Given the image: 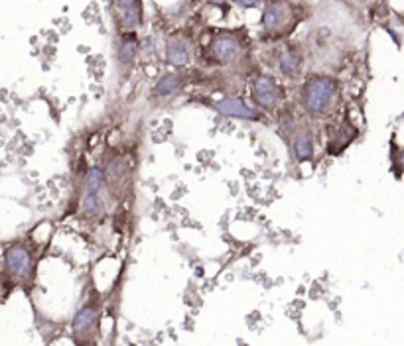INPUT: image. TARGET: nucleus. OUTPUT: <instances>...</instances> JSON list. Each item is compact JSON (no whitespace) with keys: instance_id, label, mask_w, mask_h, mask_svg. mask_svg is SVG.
<instances>
[{"instance_id":"nucleus-1","label":"nucleus","mask_w":404,"mask_h":346,"mask_svg":"<svg viewBox=\"0 0 404 346\" xmlns=\"http://www.w3.org/2000/svg\"><path fill=\"white\" fill-rule=\"evenodd\" d=\"M302 10L296 0H264L261 12V30L263 40L284 41L288 40L302 22Z\"/></svg>"},{"instance_id":"nucleus-2","label":"nucleus","mask_w":404,"mask_h":346,"mask_svg":"<svg viewBox=\"0 0 404 346\" xmlns=\"http://www.w3.org/2000/svg\"><path fill=\"white\" fill-rule=\"evenodd\" d=\"M302 107L313 118L331 115L339 103V81L331 75H310L302 85Z\"/></svg>"},{"instance_id":"nucleus-3","label":"nucleus","mask_w":404,"mask_h":346,"mask_svg":"<svg viewBox=\"0 0 404 346\" xmlns=\"http://www.w3.org/2000/svg\"><path fill=\"white\" fill-rule=\"evenodd\" d=\"M245 30H215L207 41V59L213 65H235L245 58L247 46Z\"/></svg>"},{"instance_id":"nucleus-4","label":"nucleus","mask_w":404,"mask_h":346,"mask_svg":"<svg viewBox=\"0 0 404 346\" xmlns=\"http://www.w3.org/2000/svg\"><path fill=\"white\" fill-rule=\"evenodd\" d=\"M107 175L101 165H93L89 172L85 173L81 189V201H79V211L87 219H97L105 213V191H107Z\"/></svg>"},{"instance_id":"nucleus-5","label":"nucleus","mask_w":404,"mask_h":346,"mask_svg":"<svg viewBox=\"0 0 404 346\" xmlns=\"http://www.w3.org/2000/svg\"><path fill=\"white\" fill-rule=\"evenodd\" d=\"M99 325H101V309L99 303L95 299L85 301L74 315V321H71V332L77 342H95L97 335H99Z\"/></svg>"},{"instance_id":"nucleus-6","label":"nucleus","mask_w":404,"mask_h":346,"mask_svg":"<svg viewBox=\"0 0 404 346\" xmlns=\"http://www.w3.org/2000/svg\"><path fill=\"white\" fill-rule=\"evenodd\" d=\"M251 99L258 110H274L284 99V87L274 75H256L251 83Z\"/></svg>"},{"instance_id":"nucleus-7","label":"nucleus","mask_w":404,"mask_h":346,"mask_svg":"<svg viewBox=\"0 0 404 346\" xmlns=\"http://www.w3.org/2000/svg\"><path fill=\"white\" fill-rule=\"evenodd\" d=\"M4 270L12 280L22 281V283L32 281L34 272H36L34 252L24 244H12L4 252Z\"/></svg>"},{"instance_id":"nucleus-8","label":"nucleus","mask_w":404,"mask_h":346,"mask_svg":"<svg viewBox=\"0 0 404 346\" xmlns=\"http://www.w3.org/2000/svg\"><path fill=\"white\" fill-rule=\"evenodd\" d=\"M144 0H113V20L116 32H138L144 26Z\"/></svg>"},{"instance_id":"nucleus-9","label":"nucleus","mask_w":404,"mask_h":346,"mask_svg":"<svg viewBox=\"0 0 404 346\" xmlns=\"http://www.w3.org/2000/svg\"><path fill=\"white\" fill-rule=\"evenodd\" d=\"M274 63L282 77L290 81H296L304 73V53L294 41H281V46L274 51Z\"/></svg>"},{"instance_id":"nucleus-10","label":"nucleus","mask_w":404,"mask_h":346,"mask_svg":"<svg viewBox=\"0 0 404 346\" xmlns=\"http://www.w3.org/2000/svg\"><path fill=\"white\" fill-rule=\"evenodd\" d=\"M193 41L188 33L173 32L166 38L164 46V58L168 65L173 69H182V67H190L193 61Z\"/></svg>"},{"instance_id":"nucleus-11","label":"nucleus","mask_w":404,"mask_h":346,"mask_svg":"<svg viewBox=\"0 0 404 346\" xmlns=\"http://www.w3.org/2000/svg\"><path fill=\"white\" fill-rule=\"evenodd\" d=\"M115 59L118 69L124 75L132 71V67L138 59L141 53V40H138V32H116L115 36Z\"/></svg>"},{"instance_id":"nucleus-12","label":"nucleus","mask_w":404,"mask_h":346,"mask_svg":"<svg viewBox=\"0 0 404 346\" xmlns=\"http://www.w3.org/2000/svg\"><path fill=\"white\" fill-rule=\"evenodd\" d=\"M290 150L296 162H312L313 152H315V142H313V130L308 122H292L290 128Z\"/></svg>"},{"instance_id":"nucleus-13","label":"nucleus","mask_w":404,"mask_h":346,"mask_svg":"<svg viewBox=\"0 0 404 346\" xmlns=\"http://www.w3.org/2000/svg\"><path fill=\"white\" fill-rule=\"evenodd\" d=\"M213 110L217 115L227 116V118H239V120H251V122L261 120V110L247 105L241 97H225V99L217 100L213 105Z\"/></svg>"},{"instance_id":"nucleus-14","label":"nucleus","mask_w":404,"mask_h":346,"mask_svg":"<svg viewBox=\"0 0 404 346\" xmlns=\"http://www.w3.org/2000/svg\"><path fill=\"white\" fill-rule=\"evenodd\" d=\"M183 83H186V75L180 73V71H168L156 81L154 93L160 99H170V97L182 91Z\"/></svg>"},{"instance_id":"nucleus-15","label":"nucleus","mask_w":404,"mask_h":346,"mask_svg":"<svg viewBox=\"0 0 404 346\" xmlns=\"http://www.w3.org/2000/svg\"><path fill=\"white\" fill-rule=\"evenodd\" d=\"M193 9V0H176L173 4L166 6L164 14L162 16L166 18V22H180L183 18L188 16Z\"/></svg>"},{"instance_id":"nucleus-16","label":"nucleus","mask_w":404,"mask_h":346,"mask_svg":"<svg viewBox=\"0 0 404 346\" xmlns=\"http://www.w3.org/2000/svg\"><path fill=\"white\" fill-rule=\"evenodd\" d=\"M393 172L396 177H400L404 172V148H393Z\"/></svg>"},{"instance_id":"nucleus-17","label":"nucleus","mask_w":404,"mask_h":346,"mask_svg":"<svg viewBox=\"0 0 404 346\" xmlns=\"http://www.w3.org/2000/svg\"><path fill=\"white\" fill-rule=\"evenodd\" d=\"M231 4H235L241 10H255L263 6L264 0H231Z\"/></svg>"},{"instance_id":"nucleus-18","label":"nucleus","mask_w":404,"mask_h":346,"mask_svg":"<svg viewBox=\"0 0 404 346\" xmlns=\"http://www.w3.org/2000/svg\"><path fill=\"white\" fill-rule=\"evenodd\" d=\"M207 6H213V9H219V10H225L229 4H231V0H206Z\"/></svg>"}]
</instances>
